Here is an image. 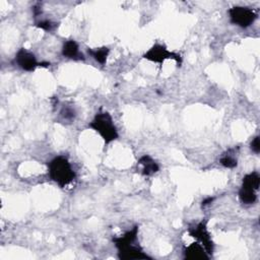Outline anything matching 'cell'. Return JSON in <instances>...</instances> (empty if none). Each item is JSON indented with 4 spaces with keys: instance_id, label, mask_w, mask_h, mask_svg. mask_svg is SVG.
Returning <instances> with one entry per match:
<instances>
[{
    "instance_id": "cell-2",
    "label": "cell",
    "mask_w": 260,
    "mask_h": 260,
    "mask_svg": "<svg viewBox=\"0 0 260 260\" xmlns=\"http://www.w3.org/2000/svg\"><path fill=\"white\" fill-rule=\"evenodd\" d=\"M48 175L61 188L68 186L76 178V174L65 155H57L48 162Z\"/></svg>"
},
{
    "instance_id": "cell-18",
    "label": "cell",
    "mask_w": 260,
    "mask_h": 260,
    "mask_svg": "<svg viewBox=\"0 0 260 260\" xmlns=\"http://www.w3.org/2000/svg\"><path fill=\"white\" fill-rule=\"evenodd\" d=\"M212 201H213V197H208V198H206V199H204V200L202 201V206L204 207V206L210 204Z\"/></svg>"
},
{
    "instance_id": "cell-16",
    "label": "cell",
    "mask_w": 260,
    "mask_h": 260,
    "mask_svg": "<svg viewBox=\"0 0 260 260\" xmlns=\"http://www.w3.org/2000/svg\"><path fill=\"white\" fill-rule=\"evenodd\" d=\"M57 23L50 20V19H41L39 21L36 22V26L43 29V30H46V31H52L54 30L56 27H57Z\"/></svg>"
},
{
    "instance_id": "cell-11",
    "label": "cell",
    "mask_w": 260,
    "mask_h": 260,
    "mask_svg": "<svg viewBox=\"0 0 260 260\" xmlns=\"http://www.w3.org/2000/svg\"><path fill=\"white\" fill-rule=\"evenodd\" d=\"M220 165L225 169H234L238 166V157H237V149L236 147L228 149L219 158Z\"/></svg>"
},
{
    "instance_id": "cell-4",
    "label": "cell",
    "mask_w": 260,
    "mask_h": 260,
    "mask_svg": "<svg viewBox=\"0 0 260 260\" xmlns=\"http://www.w3.org/2000/svg\"><path fill=\"white\" fill-rule=\"evenodd\" d=\"M230 21L242 28H247L258 17V12L248 6H233L228 10Z\"/></svg>"
},
{
    "instance_id": "cell-5",
    "label": "cell",
    "mask_w": 260,
    "mask_h": 260,
    "mask_svg": "<svg viewBox=\"0 0 260 260\" xmlns=\"http://www.w3.org/2000/svg\"><path fill=\"white\" fill-rule=\"evenodd\" d=\"M142 58L157 64H162L166 60H169V59L174 60L178 66H181L182 64V57L180 54L173 51H169L165 45L158 44V43L152 45L142 55Z\"/></svg>"
},
{
    "instance_id": "cell-1",
    "label": "cell",
    "mask_w": 260,
    "mask_h": 260,
    "mask_svg": "<svg viewBox=\"0 0 260 260\" xmlns=\"http://www.w3.org/2000/svg\"><path fill=\"white\" fill-rule=\"evenodd\" d=\"M138 225H134L120 237L113 238V243L118 250V257L121 260H145L151 259L142 248L135 244L138 237Z\"/></svg>"
},
{
    "instance_id": "cell-10",
    "label": "cell",
    "mask_w": 260,
    "mask_h": 260,
    "mask_svg": "<svg viewBox=\"0 0 260 260\" xmlns=\"http://www.w3.org/2000/svg\"><path fill=\"white\" fill-rule=\"evenodd\" d=\"M137 165L141 168L140 173L143 176H152L159 171L158 164L148 154H144L140 156Z\"/></svg>"
},
{
    "instance_id": "cell-7",
    "label": "cell",
    "mask_w": 260,
    "mask_h": 260,
    "mask_svg": "<svg viewBox=\"0 0 260 260\" xmlns=\"http://www.w3.org/2000/svg\"><path fill=\"white\" fill-rule=\"evenodd\" d=\"M15 63L20 69H22L23 71H26V72H32L38 67H41V66L47 67L48 65H50L49 63L39 62L37 60L36 55L32 52H30V51H28L27 49H24V48H20L16 52V54H15Z\"/></svg>"
},
{
    "instance_id": "cell-14",
    "label": "cell",
    "mask_w": 260,
    "mask_h": 260,
    "mask_svg": "<svg viewBox=\"0 0 260 260\" xmlns=\"http://www.w3.org/2000/svg\"><path fill=\"white\" fill-rule=\"evenodd\" d=\"M243 187L251 188L256 191H258L259 186H260V176L258 172H251L243 177L242 180V185Z\"/></svg>"
},
{
    "instance_id": "cell-17",
    "label": "cell",
    "mask_w": 260,
    "mask_h": 260,
    "mask_svg": "<svg viewBox=\"0 0 260 260\" xmlns=\"http://www.w3.org/2000/svg\"><path fill=\"white\" fill-rule=\"evenodd\" d=\"M250 148H251V150L254 152V153H256V154H258L259 152H260V137L257 135V136H255L253 139H252V141H251V143H250Z\"/></svg>"
},
{
    "instance_id": "cell-9",
    "label": "cell",
    "mask_w": 260,
    "mask_h": 260,
    "mask_svg": "<svg viewBox=\"0 0 260 260\" xmlns=\"http://www.w3.org/2000/svg\"><path fill=\"white\" fill-rule=\"evenodd\" d=\"M184 257L188 260H207L209 259L208 253L203 246L198 242L192 243L184 250Z\"/></svg>"
},
{
    "instance_id": "cell-6",
    "label": "cell",
    "mask_w": 260,
    "mask_h": 260,
    "mask_svg": "<svg viewBox=\"0 0 260 260\" xmlns=\"http://www.w3.org/2000/svg\"><path fill=\"white\" fill-rule=\"evenodd\" d=\"M188 234L190 235V237L194 238L199 244L203 246V248L205 249L209 256L212 255L214 251V244L211 238V234L208 231L206 220H202L198 222L196 225L189 228Z\"/></svg>"
},
{
    "instance_id": "cell-3",
    "label": "cell",
    "mask_w": 260,
    "mask_h": 260,
    "mask_svg": "<svg viewBox=\"0 0 260 260\" xmlns=\"http://www.w3.org/2000/svg\"><path fill=\"white\" fill-rule=\"evenodd\" d=\"M88 128L96 132L107 145L119 137L118 129L114 123V119L112 115L107 111L100 110L96 112L92 120L88 123Z\"/></svg>"
},
{
    "instance_id": "cell-15",
    "label": "cell",
    "mask_w": 260,
    "mask_h": 260,
    "mask_svg": "<svg viewBox=\"0 0 260 260\" xmlns=\"http://www.w3.org/2000/svg\"><path fill=\"white\" fill-rule=\"evenodd\" d=\"M60 116L65 121H72L76 116V110L72 105H64L60 111Z\"/></svg>"
},
{
    "instance_id": "cell-13",
    "label": "cell",
    "mask_w": 260,
    "mask_h": 260,
    "mask_svg": "<svg viewBox=\"0 0 260 260\" xmlns=\"http://www.w3.org/2000/svg\"><path fill=\"white\" fill-rule=\"evenodd\" d=\"M87 53L90 55L99 64L105 65L110 54V49L108 47H100V48H87Z\"/></svg>"
},
{
    "instance_id": "cell-12",
    "label": "cell",
    "mask_w": 260,
    "mask_h": 260,
    "mask_svg": "<svg viewBox=\"0 0 260 260\" xmlns=\"http://www.w3.org/2000/svg\"><path fill=\"white\" fill-rule=\"evenodd\" d=\"M238 195L240 201L245 205H252L257 201V191L251 188L241 186Z\"/></svg>"
},
{
    "instance_id": "cell-8",
    "label": "cell",
    "mask_w": 260,
    "mask_h": 260,
    "mask_svg": "<svg viewBox=\"0 0 260 260\" xmlns=\"http://www.w3.org/2000/svg\"><path fill=\"white\" fill-rule=\"evenodd\" d=\"M61 54L63 57L67 59H71L74 61L84 60L85 57L79 50V45L75 40H67L63 43Z\"/></svg>"
}]
</instances>
